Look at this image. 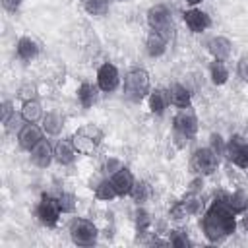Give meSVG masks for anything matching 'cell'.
I'll return each mask as SVG.
<instances>
[{"mask_svg": "<svg viewBox=\"0 0 248 248\" xmlns=\"http://www.w3.org/2000/svg\"><path fill=\"white\" fill-rule=\"evenodd\" d=\"M227 196H229V192H225V190L215 192L209 205L203 209V213L200 217L202 234L205 236V240L209 244H219L236 232V227H238L236 217L238 215L229 207Z\"/></svg>", "mask_w": 248, "mask_h": 248, "instance_id": "obj_1", "label": "cell"}, {"mask_svg": "<svg viewBox=\"0 0 248 248\" xmlns=\"http://www.w3.org/2000/svg\"><path fill=\"white\" fill-rule=\"evenodd\" d=\"M151 89V76L143 66H132L126 70L122 78V97L128 103L140 105L147 99Z\"/></svg>", "mask_w": 248, "mask_h": 248, "instance_id": "obj_2", "label": "cell"}, {"mask_svg": "<svg viewBox=\"0 0 248 248\" xmlns=\"http://www.w3.org/2000/svg\"><path fill=\"white\" fill-rule=\"evenodd\" d=\"M170 126H172V141L176 147L182 149V147H186V143H190L198 136L200 118L192 107L176 108V112L170 120Z\"/></svg>", "mask_w": 248, "mask_h": 248, "instance_id": "obj_3", "label": "cell"}, {"mask_svg": "<svg viewBox=\"0 0 248 248\" xmlns=\"http://www.w3.org/2000/svg\"><path fill=\"white\" fill-rule=\"evenodd\" d=\"M70 140H72V143H74V147H76V151L79 155L91 157V155H95L99 151V147H101V143L105 140V132L97 124L87 122V124L79 126L70 136Z\"/></svg>", "mask_w": 248, "mask_h": 248, "instance_id": "obj_4", "label": "cell"}, {"mask_svg": "<svg viewBox=\"0 0 248 248\" xmlns=\"http://www.w3.org/2000/svg\"><path fill=\"white\" fill-rule=\"evenodd\" d=\"M68 234H70V240L76 244V246H81V248H91L99 242V227L87 219V217H72L70 223H68Z\"/></svg>", "mask_w": 248, "mask_h": 248, "instance_id": "obj_5", "label": "cell"}, {"mask_svg": "<svg viewBox=\"0 0 248 248\" xmlns=\"http://www.w3.org/2000/svg\"><path fill=\"white\" fill-rule=\"evenodd\" d=\"M145 21L147 27L151 31H157L161 35H165L167 39H172L174 35V19H172V12L167 4H153L147 8L145 12Z\"/></svg>", "mask_w": 248, "mask_h": 248, "instance_id": "obj_6", "label": "cell"}, {"mask_svg": "<svg viewBox=\"0 0 248 248\" xmlns=\"http://www.w3.org/2000/svg\"><path fill=\"white\" fill-rule=\"evenodd\" d=\"M60 217H62V211L58 207L54 194L41 192L39 202L35 205V219L39 221V225H43L45 229H56L60 223Z\"/></svg>", "mask_w": 248, "mask_h": 248, "instance_id": "obj_7", "label": "cell"}, {"mask_svg": "<svg viewBox=\"0 0 248 248\" xmlns=\"http://www.w3.org/2000/svg\"><path fill=\"white\" fill-rule=\"evenodd\" d=\"M219 165H221V157L209 147V145H200L192 151V157H190V167L194 169L196 174H202V176H213L217 170H219Z\"/></svg>", "mask_w": 248, "mask_h": 248, "instance_id": "obj_8", "label": "cell"}, {"mask_svg": "<svg viewBox=\"0 0 248 248\" xmlns=\"http://www.w3.org/2000/svg\"><path fill=\"white\" fill-rule=\"evenodd\" d=\"M95 83L97 87L101 89V93H114L122 87V76H120V70L116 64L112 62H101L97 66V72H95Z\"/></svg>", "mask_w": 248, "mask_h": 248, "instance_id": "obj_9", "label": "cell"}, {"mask_svg": "<svg viewBox=\"0 0 248 248\" xmlns=\"http://www.w3.org/2000/svg\"><path fill=\"white\" fill-rule=\"evenodd\" d=\"M232 167L248 170V138L242 134H231L227 140V157Z\"/></svg>", "mask_w": 248, "mask_h": 248, "instance_id": "obj_10", "label": "cell"}, {"mask_svg": "<svg viewBox=\"0 0 248 248\" xmlns=\"http://www.w3.org/2000/svg\"><path fill=\"white\" fill-rule=\"evenodd\" d=\"M182 21H184V25L188 27V31H190V33H194V35L205 33V31L213 25L211 16H209L205 10H202L200 6L186 8V10L182 12Z\"/></svg>", "mask_w": 248, "mask_h": 248, "instance_id": "obj_11", "label": "cell"}, {"mask_svg": "<svg viewBox=\"0 0 248 248\" xmlns=\"http://www.w3.org/2000/svg\"><path fill=\"white\" fill-rule=\"evenodd\" d=\"M45 130L41 128L39 122H23V126L17 130L16 134V141H17V147L25 153H29L41 140H45Z\"/></svg>", "mask_w": 248, "mask_h": 248, "instance_id": "obj_12", "label": "cell"}, {"mask_svg": "<svg viewBox=\"0 0 248 248\" xmlns=\"http://www.w3.org/2000/svg\"><path fill=\"white\" fill-rule=\"evenodd\" d=\"M29 161L37 169H48L54 163V141L50 140H41L31 151H29Z\"/></svg>", "mask_w": 248, "mask_h": 248, "instance_id": "obj_13", "label": "cell"}, {"mask_svg": "<svg viewBox=\"0 0 248 248\" xmlns=\"http://www.w3.org/2000/svg\"><path fill=\"white\" fill-rule=\"evenodd\" d=\"M205 50L213 60L229 62V58L232 56V41L225 35H213L205 41Z\"/></svg>", "mask_w": 248, "mask_h": 248, "instance_id": "obj_14", "label": "cell"}, {"mask_svg": "<svg viewBox=\"0 0 248 248\" xmlns=\"http://www.w3.org/2000/svg\"><path fill=\"white\" fill-rule=\"evenodd\" d=\"M78 151L70 138H56L54 141V163L60 167H72L78 161Z\"/></svg>", "mask_w": 248, "mask_h": 248, "instance_id": "obj_15", "label": "cell"}, {"mask_svg": "<svg viewBox=\"0 0 248 248\" xmlns=\"http://www.w3.org/2000/svg\"><path fill=\"white\" fill-rule=\"evenodd\" d=\"M110 182H112V186H114V190H116V196L118 198H130V192H132V188H134V184H136V176H134V172L130 170V167H126V165H122L116 172H112L110 176Z\"/></svg>", "mask_w": 248, "mask_h": 248, "instance_id": "obj_16", "label": "cell"}, {"mask_svg": "<svg viewBox=\"0 0 248 248\" xmlns=\"http://www.w3.org/2000/svg\"><path fill=\"white\" fill-rule=\"evenodd\" d=\"M41 54V43L29 35H21L17 41H16V58L23 64L35 60L37 56Z\"/></svg>", "mask_w": 248, "mask_h": 248, "instance_id": "obj_17", "label": "cell"}, {"mask_svg": "<svg viewBox=\"0 0 248 248\" xmlns=\"http://www.w3.org/2000/svg\"><path fill=\"white\" fill-rule=\"evenodd\" d=\"M169 43H170V39H167L165 35H161V33H157V31H147V35H145V41H143V50H145V54L149 56V58H161V56H165V52H167V48H169Z\"/></svg>", "mask_w": 248, "mask_h": 248, "instance_id": "obj_18", "label": "cell"}, {"mask_svg": "<svg viewBox=\"0 0 248 248\" xmlns=\"http://www.w3.org/2000/svg\"><path fill=\"white\" fill-rule=\"evenodd\" d=\"M99 97H101V89H99L97 83H93V81L83 79V81L78 85V89H76V99H78L79 107L85 108V110L93 108V107L99 103Z\"/></svg>", "mask_w": 248, "mask_h": 248, "instance_id": "obj_19", "label": "cell"}, {"mask_svg": "<svg viewBox=\"0 0 248 248\" xmlns=\"http://www.w3.org/2000/svg\"><path fill=\"white\" fill-rule=\"evenodd\" d=\"M134 231H136V240H143V236H151L153 232V217L145 205H136Z\"/></svg>", "mask_w": 248, "mask_h": 248, "instance_id": "obj_20", "label": "cell"}, {"mask_svg": "<svg viewBox=\"0 0 248 248\" xmlns=\"http://www.w3.org/2000/svg\"><path fill=\"white\" fill-rule=\"evenodd\" d=\"M145 101H147V108L153 116H163L167 112V108L170 107L169 91L165 87H153Z\"/></svg>", "mask_w": 248, "mask_h": 248, "instance_id": "obj_21", "label": "cell"}, {"mask_svg": "<svg viewBox=\"0 0 248 248\" xmlns=\"http://www.w3.org/2000/svg\"><path fill=\"white\" fill-rule=\"evenodd\" d=\"M167 91H169L170 107H174V108H188V107H192V91L184 83L172 81Z\"/></svg>", "mask_w": 248, "mask_h": 248, "instance_id": "obj_22", "label": "cell"}, {"mask_svg": "<svg viewBox=\"0 0 248 248\" xmlns=\"http://www.w3.org/2000/svg\"><path fill=\"white\" fill-rule=\"evenodd\" d=\"M39 124H41V128L45 130L46 136L58 138L62 134L64 126H66V116L60 110H46L45 116H43V120Z\"/></svg>", "mask_w": 248, "mask_h": 248, "instance_id": "obj_23", "label": "cell"}, {"mask_svg": "<svg viewBox=\"0 0 248 248\" xmlns=\"http://www.w3.org/2000/svg\"><path fill=\"white\" fill-rule=\"evenodd\" d=\"M21 118L25 122H41L43 116H45V108H43V103L39 97H33V99H25L21 101Z\"/></svg>", "mask_w": 248, "mask_h": 248, "instance_id": "obj_24", "label": "cell"}, {"mask_svg": "<svg viewBox=\"0 0 248 248\" xmlns=\"http://www.w3.org/2000/svg\"><path fill=\"white\" fill-rule=\"evenodd\" d=\"M207 76H209V81H211L215 87H221V85H225V83L229 81L231 70H229L227 62H221V60H213V58H211V62H209V66H207Z\"/></svg>", "mask_w": 248, "mask_h": 248, "instance_id": "obj_25", "label": "cell"}, {"mask_svg": "<svg viewBox=\"0 0 248 248\" xmlns=\"http://www.w3.org/2000/svg\"><path fill=\"white\" fill-rule=\"evenodd\" d=\"M91 188H93V198L99 200V202H112V200L118 198L116 196V190H114V186L110 182V178L105 176V174H101V178Z\"/></svg>", "mask_w": 248, "mask_h": 248, "instance_id": "obj_26", "label": "cell"}, {"mask_svg": "<svg viewBox=\"0 0 248 248\" xmlns=\"http://www.w3.org/2000/svg\"><path fill=\"white\" fill-rule=\"evenodd\" d=\"M151 196H153L151 184H149L147 180H143V178H138L136 184H134V188H132V192H130L132 202H134L136 205H145V203L151 200Z\"/></svg>", "mask_w": 248, "mask_h": 248, "instance_id": "obj_27", "label": "cell"}, {"mask_svg": "<svg viewBox=\"0 0 248 248\" xmlns=\"http://www.w3.org/2000/svg\"><path fill=\"white\" fill-rule=\"evenodd\" d=\"M54 198L58 202V207L62 211V215H74L78 209V198L74 192L70 190H58L54 192Z\"/></svg>", "mask_w": 248, "mask_h": 248, "instance_id": "obj_28", "label": "cell"}, {"mask_svg": "<svg viewBox=\"0 0 248 248\" xmlns=\"http://www.w3.org/2000/svg\"><path fill=\"white\" fill-rule=\"evenodd\" d=\"M182 203L188 211L190 217H196V215H202L203 209H205V202L202 200V194H194V192H184L182 194Z\"/></svg>", "mask_w": 248, "mask_h": 248, "instance_id": "obj_29", "label": "cell"}, {"mask_svg": "<svg viewBox=\"0 0 248 248\" xmlns=\"http://www.w3.org/2000/svg\"><path fill=\"white\" fill-rule=\"evenodd\" d=\"M165 234H167V238H169V244L174 246V248H190V246H194V240L190 238L188 231L182 229V227L169 229Z\"/></svg>", "mask_w": 248, "mask_h": 248, "instance_id": "obj_30", "label": "cell"}, {"mask_svg": "<svg viewBox=\"0 0 248 248\" xmlns=\"http://www.w3.org/2000/svg\"><path fill=\"white\" fill-rule=\"evenodd\" d=\"M227 203H229V207H231L236 215H242V213L248 209V194H246L242 188H236V190L229 192Z\"/></svg>", "mask_w": 248, "mask_h": 248, "instance_id": "obj_31", "label": "cell"}, {"mask_svg": "<svg viewBox=\"0 0 248 248\" xmlns=\"http://www.w3.org/2000/svg\"><path fill=\"white\" fill-rule=\"evenodd\" d=\"M108 6H110V0H81V8L87 16H93V17H103L108 14Z\"/></svg>", "mask_w": 248, "mask_h": 248, "instance_id": "obj_32", "label": "cell"}, {"mask_svg": "<svg viewBox=\"0 0 248 248\" xmlns=\"http://www.w3.org/2000/svg\"><path fill=\"white\" fill-rule=\"evenodd\" d=\"M167 217H169V221H172V223H184V221H188L190 215H188V211H186V207H184V203H182L180 198L170 203V207H169V211H167Z\"/></svg>", "mask_w": 248, "mask_h": 248, "instance_id": "obj_33", "label": "cell"}, {"mask_svg": "<svg viewBox=\"0 0 248 248\" xmlns=\"http://www.w3.org/2000/svg\"><path fill=\"white\" fill-rule=\"evenodd\" d=\"M221 159H225L227 157V140L219 134V132H211L209 134V143H207Z\"/></svg>", "mask_w": 248, "mask_h": 248, "instance_id": "obj_34", "label": "cell"}, {"mask_svg": "<svg viewBox=\"0 0 248 248\" xmlns=\"http://www.w3.org/2000/svg\"><path fill=\"white\" fill-rule=\"evenodd\" d=\"M124 163L118 159V157H107L105 161H103V165H101V174H105V176H110L112 172H116L120 167H122Z\"/></svg>", "mask_w": 248, "mask_h": 248, "instance_id": "obj_35", "label": "cell"}, {"mask_svg": "<svg viewBox=\"0 0 248 248\" xmlns=\"http://www.w3.org/2000/svg\"><path fill=\"white\" fill-rule=\"evenodd\" d=\"M16 97H17V99H21V101H25V99H33V97H39V95H37V87H35V83H23V85L17 89Z\"/></svg>", "mask_w": 248, "mask_h": 248, "instance_id": "obj_36", "label": "cell"}, {"mask_svg": "<svg viewBox=\"0 0 248 248\" xmlns=\"http://www.w3.org/2000/svg\"><path fill=\"white\" fill-rule=\"evenodd\" d=\"M234 72H236V78H238L240 81L248 83V56H240V58H238Z\"/></svg>", "mask_w": 248, "mask_h": 248, "instance_id": "obj_37", "label": "cell"}, {"mask_svg": "<svg viewBox=\"0 0 248 248\" xmlns=\"http://www.w3.org/2000/svg\"><path fill=\"white\" fill-rule=\"evenodd\" d=\"M0 108H2V124H6L16 114V105H14L12 99H4L2 105H0Z\"/></svg>", "mask_w": 248, "mask_h": 248, "instance_id": "obj_38", "label": "cell"}, {"mask_svg": "<svg viewBox=\"0 0 248 248\" xmlns=\"http://www.w3.org/2000/svg\"><path fill=\"white\" fill-rule=\"evenodd\" d=\"M203 178L205 176H202V174H196L190 182H188V188H186V192H194V194H202L203 192Z\"/></svg>", "mask_w": 248, "mask_h": 248, "instance_id": "obj_39", "label": "cell"}, {"mask_svg": "<svg viewBox=\"0 0 248 248\" xmlns=\"http://www.w3.org/2000/svg\"><path fill=\"white\" fill-rule=\"evenodd\" d=\"M0 4H2V8H4V12H8V14H17L19 8H21V4H23V0H0Z\"/></svg>", "mask_w": 248, "mask_h": 248, "instance_id": "obj_40", "label": "cell"}, {"mask_svg": "<svg viewBox=\"0 0 248 248\" xmlns=\"http://www.w3.org/2000/svg\"><path fill=\"white\" fill-rule=\"evenodd\" d=\"M240 227L244 229V232H248V209L240 215Z\"/></svg>", "mask_w": 248, "mask_h": 248, "instance_id": "obj_41", "label": "cell"}, {"mask_svg": "<svg viewBox=\"0 0 248 248\" xmlns=\"http://www.w3.org/2000/svg\"><path fill=\"white\" fill-rule=\"evenodd\" d=\"M184 2H186V4L190 6V8H194V6H200V4L203 2V0H184Z\"/></svg>", "mask_w": 248, "mask_h": 248, "instance_id": "obj_42", "label": "cell"}, {"mask_svg": "<svg viewBox=\"0 0 248 248\" xmlns=\"http://www.w3.org/2000/svg\"><path fill=\"white\" fill-rule=\"evenodd\" d=\"M110 2H124V0H110Z\"/></svg>", "mask_w": 248, "mask_h": 248, "instance_id": "obj_43", "label": "cell"}]
</instances>
